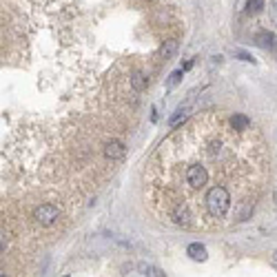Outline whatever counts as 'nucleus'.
I'll use <instances>...</instances> for the list:
<instances>
[{
    "label": "nucleus",
    "mask_w": 277,
    "mask_h": 277,
    "mask_svg": "<svg viewBox=\"0 0 277 277\" xmlns=\"http://www.w3.org/2000/svg\"><path fill=\"white\" fill-rule=\"evenodd\" d=\"M58 217H60V209H58L56 204H40V206L33 211V220L40 226H51Z\"/></svg>",
    "instance_id": "nucleus-1"
},
{
    "label": "nucleus",
    "mask_w": 277,
    "mask_h": 277,
    "mask_svg": "<svg viewBox=\"0 0 277 277\" xmlns=\"http://www.w3.org/2000/svg\"><path fill=\"white\" fill-rule=\"evenodd\" d=\"M105 155H107V160H111V162H118V160H122V157L126 155V149L120 140H111V142H107Z\"/></svg>",
    "instance_id": "nucleus-2"
},
{
    "label": "nucleus",
    "mask_w": 277,
    "mask_h": 277,
    "mask_svg": "<svg viewBox=\"0 0 277 277\" xmlns=\"http://www.w3.org/2000/svg\"><path fill=\"white\" fill-rule=\"evenodd\" d=\"M191 107H193V100H186L184 105H180L178 109L173 111L171 118H169V126H171V129H175V126H178L188 113H191Z\"/></svg>",
    "instance_id": "nucleus-3"
},
{
    "label": "nucleus",
    "mask_w": 277,
    "mask_h": 277,
    "mask_svg": "<svg viewBox=\"0 0 277 277\" xmlns=\"http://www.w3.org/2000/svg\"><path fill=\"white\" fill-rule=\"evenodd\" d=\"M186 253H188V257H191V260H195V262H204V260H206V248H204L202 244H198V242L188 244Z\"/></svg>",
    "instance_id": "nucleus-4"
},
{
    "label": "nucleus",
    "mask_w": 277,
    "mask_h": 277,
    "mask_svg": "<svg viewBox=\"0 0 277 277\" xmlns=\"http://www.w3.org/2000/svg\"><path fill=\"white\" fill-rule=\"evenodd\" d=\"M231 126L237 129V131H248L251 129V120H248L246 115H242V113H235L233 118H231Z\"/></svg>",
    "instance_id": "nucleus-5"
},
{
    "label": "nucleus",
    "mask_w": 277,
    "mask_h": 277,
    "mask_svg": "<svg viewBox=\"0 0 277 277\" xmlns=\"http://www.w3.org/2000/svg\"><path fill=\"white\" fill-rule=\"evenodd\" d=\"M147 84H149L147 76L140 74V71H136V74L131 76V87H133V91H144L147 89Z\"/></svg>",
    "instance_id": "nucleus-6"
},
{
    "label": "nucleus",
    "mask_w": 277,
    "mask_h": 277,
    "mask_svg": "<svg viewBox=\"0 0 277 277\" xmlns=\"http://www.w3.org/2000/svg\"><path fill=\"white\" fill-rule=\"evenodd\" d=\"M257 42H260L262 47H266V49L277 47V40H275V36H273V33H268V31H262V33H257Z\"/></svg>",
    "instance_id": "nucleus-7"
},
{
    "label": "nucleus",
    "mask_w": 277,
    "mask_h": 277,
    "mask_svg": "<svg viewBox=\"0 0 277 277\" xmlns=\"http://www.w3.org/2000/svg\"><path fill=\"white\" fill-rule=\"evenodd\" d=\"M138 275H149V277H162L164 275V271L162 268H155V266H149V264H140L138 266Z\"/></svg>",
    "instance_id": "nucleus-8"
},
{
    "label": "nucleus",
    "mask_w": 277,
    "mask_h": 277,
    "mask_svg": "<svg viewBox=\"0 0 277 277\" xmlns=\"http://www.w3.org/2000/svg\"><path fill=\"white\" fill-rule=\"evenodd\" d=\"M175 51H178V40H167L162 45V51H160V53H162L164 60H169V58H171Z\"/></svg>",
    "instance_id": "nucleus-9"
},
{
    "label": "nucleus",
    "mask_w": 277,
    "mask_h": 277,
    "mask_svg": "<svg viewBox=\"0 0 277 277\" xmlns=\"http://www.w3.org/2000/svg\"><path fill=\"white\" fill-rule=\"evenodd\" d=\"M182 76H184V69H178V71H173L171 78H169V89H175V87L180 84V80H182Z\"/></svg>",
    "instance_id": "nucleus-10"
},
{
    "label": "nucleus",
    "mask_w": 277,
    "mask_h": 277,
    "mask_svg": "<svg viewBox=\"0 0 277 277\" xmlns=\"http://www.w3.org/2000/svg\"><path fill=\"white\" fill-rule=\"evenodd\" d=\"M266 5V0H248V14H260Z\"/></svg>",
    "instance_id": "nucleus-11"
},
{
    "label": "nucleus",
    "mask_w": 277,
    "mask_h": 277,
    "mask_svg": "<svg viewBox=\"0 0 277 277\" xmlns=\"http://www.w3.org/2000/svg\"><path fill=\"white\" fill-rule=\"evenodd\" d=\"M235 58L237 60H242V62H255V58H253L251 53H246V51H235Z\"/></svg>",
    "instance_id": "nucleus-12"
}]
</instances>
